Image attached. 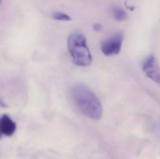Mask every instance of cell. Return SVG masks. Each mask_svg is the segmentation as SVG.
Instances as JSON below:
<instances>
[{
  "label": "cell",
  "instance_id": "6da1fadb",
  "mask_svg": "<svg viewBox=\"0 0 160 159\" xmlns=\"http://www.w3.org/2000/svg\"><path fill=\"white\" fill-rule=\"evenodd\" d=\"M71 94L74 104L82 115L94 120L101 118V103L89 88L82 84H77L71 89Z\"/></svg>",
  "mask_w": 160,
  "mask_h": 159
},
{
  "label": "cell",
  "instance_id": "7a4b0ae2",
  "mask_svg": "<svg viewBox=\"0 0 160 159\" xmlns=\"http://www.w3.org/2000/svg\"><path fill=\"white\" fill-rule=\"evenodd\" d=\"M68 47L73 62L78 66H88L92 62V57L88 46L85 36L76 32L68 36Z\"/></svg>",
  "mask_w": 160,
  "mask_h": 159
},
{
  "label": "cell",
  "instance_id": "3957f363",
  "mask_svg": "<svg viewBox=\"0 0 160 159\" xmlns=\"http://www.w3.org/2000/svg\"><path fill=\"white\" fill-rule=\"evenodd\" d=\"M124 35L122 32H117L102 42L101 46L102 51L104 55L112 56L118 55L122 47Z\"/></svg>",
  "mask_w": 160,
  "mask_h": 159
},
{
  "label": "cell",
  "instance_id": "277c9868",
  "mask_svg": "<svg viewBox=\"0 0 160 159\" xmlns=\"http://www.w3.org/2000/svg\"><path fill=\"white\" fill-rule=\"evenodd\" d=\"M143 70L147 76L158 84H160V72L158 61L154 56L148 57L144 63Z\"/></svg>",
  "mask_w": 160,
  "mask_h": 159
},
{
  "label": "cell",
  "instance_id": "5b68a950",
  "mask_svg": "<svg viewBox=\"0 0 160 159\" xmlns=\"http://www.w3.org/2000/svg\"><path fill=\"white\" fill-rule=\"evenodd\" d=\"M16 124L8 116L0 117V139L3 136H12L16 129Z\"/></svg>",
  "mask_w": 160,
  "mask_h": 159
},
{
  "label": "cell",
  "instance_id": "8992f818",
  "mask_svg": "<svg viewBox=\"0 0 160 159\" xmlns=\"http://www.w3.org/2000/svg\"><path fill=\"white\" fill-rule=\"evenodd\" d=\"M114 17L118 21H123L128 18V14L123 8L115 7L113 9Z\"/></svg>",
  "mask_w": 160,
  "mask_h": 159
},
{
  "label": "cell",
  "instance_id": "52a82bcc",
  "mask_svg": "<svg viewBox=\"0 0 160 159\" xmlns=\"http://www.w3.org/2000/svg\"><path fill=\"white\" fill-rule=\"evenodd\" d=\"M52 17L53 19L56 20L68 21H70L72 20L68 15L62 12H54L52 14Z\"/></svg>",
  "mask_w": 160,
  "mask_h": 159
},
{
  "label": "cell",
  "instance_id": "ba28073f",
  "mask_svg": "<svg viewBox=\"0 0 160 159\" xmlns=\"http://www.w3.org/2000/svg\"><path fill=\"white\" fill-rule=\"evenodd\" d=\"M93 29H94V30L96 31L99 32L102 30V27L100 24L96 23L93 26Z\"/></svg>",
  "mask_w": 160,
  "mask_h": 159
},
{
  "label": "cell",
  "instance_id": "9c48e42d",
  "mask_svg": "<svg viewBox=\"0 0 160 159\" xmlns=\"http://www.w3.org/2000/svg\"><path fill=\"white\" fill-rule=\"evenodd\" d=\"M0 3H1V0H0Z\"/></svg>",
  "mask_w": 160,
  "mask_h": 159
}]
</instances>
